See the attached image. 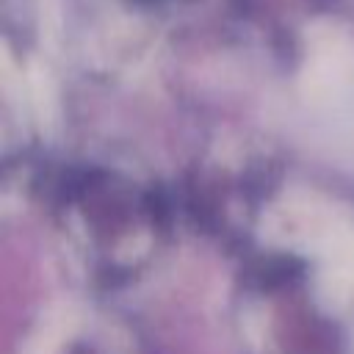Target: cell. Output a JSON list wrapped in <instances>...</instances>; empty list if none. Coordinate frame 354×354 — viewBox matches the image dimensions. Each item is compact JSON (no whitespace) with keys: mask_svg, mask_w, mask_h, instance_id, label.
<instances>
[{"mask_svg":"<svg viewBox=\"0 0 354 354\" xmlns=\"http://www.w3.org/2000/svg\"><path fill=\"white\" fill-rule=\"evenodd\" d=\"M136 6H141V8H155V6H160L163 0H133Z\"/></svg>","mask_w":354,"mask_h":354,"instance_id":"obj_1","label":"cell"}]
</instances>
